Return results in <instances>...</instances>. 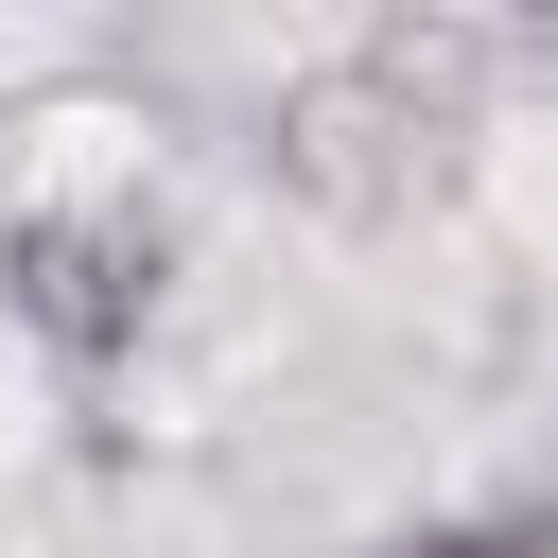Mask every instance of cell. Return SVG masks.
I'll use <instances>...</instances> for the list:
<instances>
[{
	"instance_id": "cell-1",
	"label": "cell",
	"mask_w": 558,
	"mask_h": 558,
	"mask_svg": "<svg viewBox=\"0 0 558 558\" xmlns=\"http://www.w3.org/2000/svg\"><path fill=\"white\" fill-rule=\"evenodd\" d=\"M17 296L70 331V349H122L157 314V244L140 227H17Z\"/></svg>"
},
{
	"instance_id": "cell-2",
	"label": "cell",
	"mask_w": 558,
	"mask_h": 558,
	"mask_svg": "<svg viewBox=\"0 0 558 558\" xmlns=\"http://www.w3.org/2000/svg\"><path fill=\"white\" fill-rule=\"evenodd\" d=\"M366 558H541L523 523H418V541H366Z\"/></svg>"
}]
</instances>
